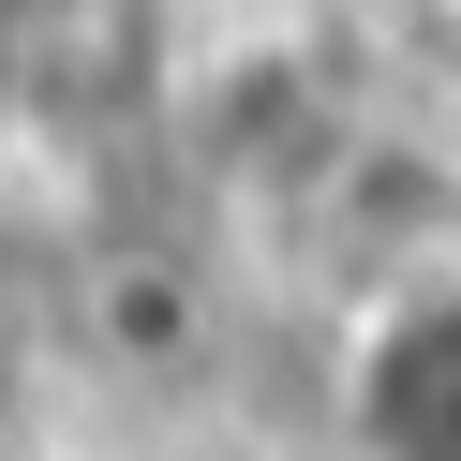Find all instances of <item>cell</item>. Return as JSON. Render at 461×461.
I'll return each mask as SVG.
<instances>
[{"label":"cell","mask_w":461,"mask_h":461,"mask_svg":"<svg viewBox=\"0 0 461 461\" xmlns=\"http://www.w3.org/2000/svg\"><path fill=\"white\" fill-rule=\"evenodd\" d=\"M342 417H357L372 461H461V268H431V283L357 312Z\"/></svg>","instance_id":"1"}]
</instances>
